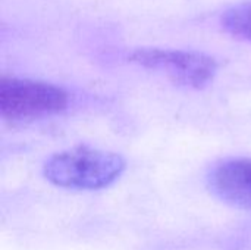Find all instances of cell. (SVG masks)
<instances>
[{
    "mask_svg": "<svg viewBox=\"0 0 251 250\" xmlns=\"http://www.w3.org/2000/svg\"><path fill=\"white\" fill-rule=\"evenodd\" d=\"M126 168L125 159L113 152L76 147L53 155L43 172L51 184L71 190H100L115 183Z\"/></svg>",
    "mask_w": 251,
    "mask_h": 250,
    "instance_id": "cell-1",
    "label": "cell"
},
{
    "mask_svg": "<svg viewBox=\"0 0 251 250\" xmlns=\"http://www.w3.org/2000/svg\"><path fill=\"white\" fill-rule=\"evenodd\" d=\"M69 105V94L50 83L1 78L0 113L10 122H28L63 112Z\"/></svg>",
    "mask_w": 251,
    "mask_h": 250,
    "instance_id": "cell-2",
    "label": "cell"
},
{
    "mask_svg": "<svg viewBox=\"0 0 251 250\" xmlns=\"http://www.w3.org/2000/svg\"><path fill=\"white\" fill-rule=\"evenodd\" d=\"M129 60L143 68L159 71L174 83L191 88H203L218 72L216 60L200 52L171 49H137Z\"/></svg>",
    "mask_w": 251,
    "mask_h": 250,
    "instance_id": "cell-3",
    "label": "cell"
},
{
    "mask_svg": "<svg viewBox=\"0 0 251 250\" xmlns=\"http://www.w3.org/2000/svg\"><path fill=\"white\" fill-rule=\"evenodd\" d=\"M212 192L224 202L251 209V159L219 164L209 177Z\"/></svg>",
    "mask_w": 251,
    "mask_h": 250,
    "instance_id": "cell-4",
    "label": "cell"
},
{
    "mask_svg": "<svg viewBox=\"0 0 251 250\" xmlns=\"http://www.w3.org/2000/svg\"><path fill=\"white\" fill-rule=\"evenodd\" d=\"M222 27L232 37L251 43V1L228 9L222 15Z\"/></svg>",
    "mask_w": 251,
    "mask_h": 250,
    "instance_id": "cell-5",
    "label": "cell"
}]
</instances>
